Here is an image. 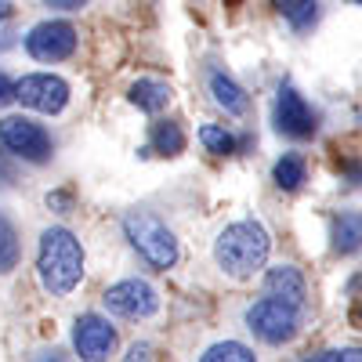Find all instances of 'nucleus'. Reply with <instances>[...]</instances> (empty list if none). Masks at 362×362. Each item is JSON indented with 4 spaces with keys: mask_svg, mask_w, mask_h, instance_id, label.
I'll return each mask as SVG.
<instances>
[{
    "mask_svg": "<svg viewBox=\"0 0 362 362\" xmlns=\"http://www.w3.org/2000/svg\"><path fill=\"white\" fill-rule=\"evenodd\" d=\"M268 250H272V235L254 218L225 225L218 232V239H214V261L232 279L257 276V272L264 268V261H268Z\"/></svg>",
    "mask_w": 362,
    "mask_h": 362,
    "instance_id": "f257e3e1",
    "label": "nucleus"
},
{
    "mask_svg": "<svg viewBox=\"0 0 362 362\" xmlns=\"http://www.w3.org/2000/svg\"><path fill=\"white\" fill-rule=\"evenodd\" d=\"M37 279L51 297H66L83 279V247L69 228H44L37 250Z\"/></svg>",
    "mask_w": 362,
    "mask_h": 362,
    "instance_id": "f03ea898",
    "label": "nucleus"
},
{
    "mask_svg": "<svg viewBox=\"0 0 362 362\" xmlns=\"http://www.w3.org/2000/svg\"><path fill=\"white\" fill-rule=\"evenodd\" d=\"M124 235L127 243L138 250V257L148 264V268H174L181 250H177V239L174 232L156 218V214H145V210H131V214L124 218Z\"/></svg>",
    "mask_w": 362,
    "mask_h": 362,
    "instance_id": "7ed1b4c3",
    "label": "nucleus"
},
{
    "mask_svg": "<svg viewBox=\"0 0 362 362\" xmlns=\"http://www.w3.org/2000/svg\"><path fill=\"white\" fill-rule=\"evenodd\" d=\"M243 322L261 344L283 348L300 334V308L286 305V300H279V297H264V300H254V305L243 312Z\"/></svg>",
    "mask_w": 362,
    "mask_h": 362,
    "instance_id": "20e7f679",
    "label": "nucleus"
},
{
    "mask_svg": "<svg viewBox=\"0 0 362 362\" xmlns=\"http://www.w3.org/2000/svg\"><path fill=\"white\" fill-rule=\"evenodd\" d=\"M0 145H4L15 160H25V163H47L51 153H54L51 134L40 124H33L29 116H4L0 119Z\"/></svg>",
    "mask_w": 362,
    "mask_h": 362,
    "instance_id": "39448f33",
    "label": "nucleus"
},
{
    "mask_svg": "<svg viewBox=\"0 0 362 362\" xmlns=\"http://www.w3.org/2000/svg\"><path fill=\"white\" fill-rule=\"evenodd\" d=\"M272 119H276V131L290 141H308L319 134V112L308 105V98L300 95L293 83H283L276 95V109H272Z\"/></svg>",
    "mask_w": 362,
    "mask_h": 362,
    "instance_id": "423d86ee",
    "label": "nucleus"
},
{
    "mask_svg": "<svg viewBox=\"0 0 362 362\" xmlns=\"http://www.w3.org/2000/svg\"><path fill=\"white\" fill-rule=\"evenodd\" d=\"M102 305L109 315H119V319H148L160 312V293L145 279H119L102 293Z\"/></svg>",
    "mask_w": 362,
    "mask_h": 362,
    "instance_id": "0eeeda50",
    "label": "nucleus"
},
{
    "mask_svg": "<svg viewBox=\"0 0 362 362\" xmlns=\"http://www.w3.org/2000/svg\"><path fill=\"white\" fill-rule=\"evenodd\" d=\"M15 102H22L33 112H44V116H58L69 105V83L62 76H51V73L22 76L15 83Z\"/></svg>",
    "mask_w": 362,
    "mask_h": 362,
    "instance_id": "6e6552de",
    "label": "nucleus"
},
{
    "mask_svg": "<svg viewBox=\"0 0 362 362\" xmlns=\"http://www.w3.org/2000/svg\"><path fill=\"white\" fill-rule=\"evenodd\" d=\"M25 51L37 62H66L76 51V29L69 22H40L25 33Z\"/></svg>",
    "mask_w": 362,
    "mask_h": 362,
    "instance_id": "1a4fd4ad",
    "label": "nucleus"
},
{
    "mask_svg": "<svg viewBox=\"0 0 362 362\" xmlns=\"http://www.w3.org/2000/svg\"><path fill=\"white\" fill-rule=\"evenodd\" d=\"M73 348L87 362H102V358H109L116 351V329L109 326L105 315L87 312V315H80L73 322Z\"/></svg>",
    "mask_w": 362,
    "mask_h": 362,
    "instance_id": "9d476101",
    "label": "nucleus"
},
{
    "mask_svg": "<svg viewBox=\"0 0 362 362\" xmlns=\"http://www.w3.org/2000/svg\"><path fill=\"white\" fill-rule=\"evenodd\" d=\"M264 293L286 300V305H293L300 312L308 305V283L300 276V268H293V264H272L264 272Z\"/></svg>",
    "mask_w": 362,
    "mask_h": 362,
    "instance_id": "9b49d317",
    "label": "nucleus"
},
{
    "mask_svg": "<svg viewBox=\"0 0 362 362\" xmlns=\"http://www.w3.org/2000/svg\"><path fill=\"white\" fill-rule=\"evenodd\" d=\"M206 90H210V98H214V105L225 109L228 116H247V109H250L247 90L239 87L225 69H210L206 73Z\"/></svg>",
    "mask_w": 362,
    "mask_h": 362,
    "instance_id": "f8f14e48",
    "label": "nucleus"
},
{
    "mask_svg": "<svg viewBox=\"0 0 362 362\" xmlns=\"http://www.w3.org/2000/svg\"><path fill=\"white\" fill-rule=\"evenodd\" d=\"M329 247L337 257L362 254V210H341L329 225Z\"/></svg>",
    "mask_w": 362,
    "mask_h": 362,
    "instance_id": "ddd939ff",
    "label": "nucleus"
},
{
    "mask_svg": "<svg viewBox=\"0 0 362 362\" xmlns=\"http://www.w3.org/2000/svg\"><path fill=\"white\" fill-rule=\"evenodd\" d=\"M127 98H131V105H134V109H141V112H148V116H156V112H163V109H167V102H170V87H167L163 80L141 76V80H134V83H131Z\"/></svg>",
    "mask_w": 362,
    "mask_h": 362,
    "instance_id": "4468645a",
    "label": "nucleus"
},
{
    "mask_svg": "<svg viewBox=\"0 0 362 362\" xmlns=\"http://www.w3.org/2000/svg\"><path fill=\"white\" fill-rule=\"evenodd\" d=\"M141 153H160V156H177L185 153V131H181L174 119H156L153 131H148V145Z\"/></svg>",
    "mask_w": 362,
    "mask_h": 362,
    "instance_id": "2eb2a0df",
    "label": "nucleus"
},
{
    "mask_svg": "<svg viewBox=\"0 0 362 362\" xmlns=\"http://www.w3.org/2000/svg\"><path fill=\"white\" fill-rule=\"evenodd\" d=\"M305 177H308V163L300 153H283L276 160V167H272V181H276L283 192H297L305 185Z\"/></svg>",
    "mask_w": 362,
    "mask_h": 362,
    "instance_id": "dca6fc26",
    "label": "nucleus"
},
{
    "mask_svg": "<svg viewBox=\"0 0 362 362\" xmlns=\"http://www.w3.org/2000/svg\"><path fill=\"white\" fill-rule=\"evenodd\" d=\"M272 8H276L297 33H305V29L315 22V15H319V0H268Z\"/></svg>",
    "mask_w": 362,
    "mask_h": 362,
    "instance_id": "f3484780",
    "label": "nucleus"
},
{
    "mask_svg": "<svg viewBox=\"0 0 362 362\" xmlns=\"http://www.w3.org/2000/svg\"><path fill=\"white\" fill-rule=\"evenodd\" d=\"M18 257H22V243H18V232L11 225V218L0 210V276L18 268Z\"/></svg>",
    "mask_w": 362,
    "mask_h": 362,
    "instance_id": "a211bd4d",
    "label": "nucleus"
},
{
    "mask_svg": "<svg viewBox=\"0 0 362 362\" xmlns=\"http://www.w3.org/2000/svg\"><path fill=\"white\" fill-rule=\"evenodd\" d=\"M199 141H203L206 153H214V156H232L235 148H239L235 134L225 131V127H218V124H203L199 127Z\"/></svg>",
    "mask_w": 362,
    "mask_h": 362,
    "instance_id": "6ab92c4d",
    "label": "nucleus"
},
{
    "mask_svg": "<svg viewBox=\"0 0 362 362\" xmlns=\"http://www.w3.org/2000/svg\"><path fill=\"white\" fill-rule=\"evenodd\" d=\"M199 358L203 362H254V348L239 341H221V344H210Z\"/></svg>",
    "mask_w": 362,
    "mask_h": 362,
    "instance_id": "aec40b11",
    "label": "nucleus"
},
{
    "mask_svg": "<svg viewBox=\"0 0 362 362\" xmlns=\"http://www.w3.org/2000/svg\"><path fill=\"white\" fill-rule=\"evenodd\" d=\"M15 18H18L15 4L11 0H0V54L15 44Z\"/></svg>",
    "mask_w": 362,
    "mask_h": 362,
    "instance_id": "412c9836",
    "label": "nucleus"
},
{
    "mask_svg": "<svg viewBox=\"0 0 362 362\" xmlns=\"http://www.w3.org/2000/svg\"><path fill=\"white\" fill-rule=\"evenodd\" d=\"M319 362H362V348H329L315 355Z\"/></svg>",
    "mask_w": 362,
    "mask_h": 362,
    "instance_id": "4be33fe9",
    "label": "nucleus"
},
{
    "mask_svg": "<svg viewBox=\"0 0 362 362\" xmlns=\"http://www.w3.org/2000/svg\"><path fill=\"white\" fill-rule=\"evenodd\" d=\"M15 102V80L8 73H0V109Z\"/></svg>",
    "mask_w": 362,
    "mask_h": 362,
    "instance_id": "5701e85b",
    "label": "nucleus"
},
{
    "mask_svg": "<svg viewBox=\"0 0 362 362\" xmlns=\"http://www.w3.org/2000/svg\"><path fill=\"white\" fill-rule=\"evenodd\" d=\"M11 160H15L11 153H0V185H11L15 181V163Z\"/></svg>",
    "mask_w": 362,
    "mask_h": 362,
    "instance_id": "b1692460",
    "label": "nucleus"
},
{
    "mask_svg": "<svg viewBox=\"0 0 362 362\" xmlns=\"http://www.w3.org/2000/svg\"><path fill=\"white\" fill-rule=\"evenodd\" d=\"M44 8H51V11H80L87 0H40Z\"/></svg>",
    "mask_w": 362,
    "mask_h": 362,
    "instance_id": "393cba45",
    "label": "nucleus"
},
{
    "mask_svg": "<svg viewBox=\"0 0 362 362\" xmlns=\"http://www.w3.org/2000/svg\"><path fill=\"white\" fill-rule=\"evenodd\" d=\"M47 206H54L58 214H69V206H73V196H69V192H51V196H47Z\"/></svg>",
    "mask_w": 362,
    "mask_h": 362,
    "instance_id": "a878e982",
    "label": "nucleus"
},
{
    "mask_svg": "<svg viewBox=\"0 0 362 362\" xmlns=\"http://www.w3.org/2000/svg\"><path fill=\"white\" fill-rule=\"evenodd\" d=\"M148 351H153V348H148V344H131L127 358H148Z\"/></svg>",
    "mask_w": 362,
    "mask_h": 362,
    "instance_id": "bb28decb",
    "label": "nucleus"
},
{
    "mask_svg": "<svg viewBox=\"0 0 362 362\" xmlns=\"http://www.w3.org/2000/svg\"><path fill=\"white\" fill-rule=\"evenodd\" d=\"M351 319H355V322H362V308H358V312H355V315H351Z\"/></svg>",
    "mask_w": 362,
    "mask_h": 362,
    "instance_id": "cd10ccee",
    "label": "nucleus"
},
{
    "mask_svg": "<svg viewBox=\"0 0 362 362\" xmlns=\"http://www.w3.org/2000/svg\"><path fill=\"white\" fill-rule=\"evenodd\" d=\"M351 4H358V8H362V0H351Z\"/></svg>",
    "mask_w": 362,
    "mask_h": 362,
    "instance_id": "c85d7f7f",
    "label": "nucleus"
}]
</instances>
